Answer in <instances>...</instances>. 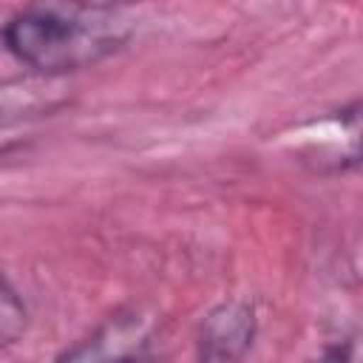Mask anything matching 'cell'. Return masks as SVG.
Returning a JSON list of instances; mask_svg holds the SVG:
<instances>
[{
	"label": "cell",
	"instance_id": "2",
	"mask_svg": "<svg viewBox=\"0 0 363 363\" xmlns=\"http://www.w3.org/2000/svg\"><path fill=\"white\" fill-rule=\"evenodd\" d=\"M255 306L244 298H230L213 306L196 335L199 363H244L255 343Z\"/></svg>",
	"mask_w": 363,
	"mask_h": 363
},
{
	"label": "cell",
	"instance_id": "3",
	"mask_svg": "<svg viewBox=\"0 0 363 363\" xmlns=\"http://www.w3.org/2000/svg\"><path fill=\"white\" fill-rule=\"evenodd\" d=\"M147 343V323L133 312H119L108 318L94 335L65 349L54 363H142Z\"/></svg>",
	"mask_w": 363,
	"mask_h": 363
},
{
	"label": "cell",
	"instance_id": "1",
	"mask_svg": "<svg viewBox=\"0 0 363 363\" xmlns=\"http://www.w3.org/2000/svg\"><path fill=\"white\" fill-rule=\"evenodd\" d=\"M130 28L111 6H31L3 26V43L14 60L40 74H68L119 51Z\"/></svg>",
	"mask_w": 363,
	"mask_h": 363
},
{
	"label": "cell",
	"instance_id": "5",
	"mask_svg": "<svg viewBox=\"0 0 363 363\" xmlns=\"http://www.w3.org/2000/svg\"><path fill=\"white\" fill-rule=\"evenodd\" d=\"M318 363H357V343L354 340H343V343L326 349Z\"/></svg>",
	"mask_w": 363,
	"mask_h": 363
},
{
	"label": "cell",
	"instance_id": "4",
	"mask_svg": "<svg viewBox=\"0 0 363 363\" xmlns=\"http://www.w3.org/2000/svg\"><path fill=\"white\" fill-rule=\"evenodd\" d=\"M26 326H28V312L23 298L6 278H0V349L17 343Z\"/></svg>",
	"mask_w": 363,
	"mask_h": 363
}]
</instances>
